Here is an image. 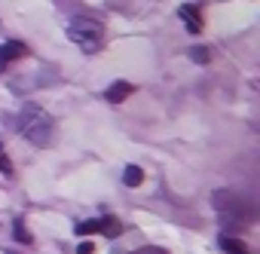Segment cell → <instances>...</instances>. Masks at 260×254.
Here are the masks:
<instances>
[{"instance_id":"cell-1","label":"cell","mask_w":260,"mask_h":254,"mask_svg":"<svg viewBox=\"0 0 260 254\" xmlns=\"http://www.w3.org/2000/svg\"><path fill=\"white\" fill-rule=\"evenodd\" d=\"M16 125H19V132L31 144H37V147H49L52 138H55V122H52V116L43 107H37V104H25Z\"/></svg>"},{"instance_id":"cell-2","label":"cell","mask_w":260,"mask_h":254,"mask_svg":"<svg viewBox=\"0 0 260 254\" xmlns=\"http://www.w3.org/2000/svg\"><path fill=\"white\" fill-rule=\"evenodd\" d=\"M68 37L83 49V52H98L101 49V37H104V28L92 19H74L68 25Z\"/></svg>"},{"instance_id":"cell-3","label":"cell","mask_w":260,"mask_h":254,"mask_svg":"<svg viewBox=\"0 0 260 254\" xmlns=\"http://www.w3.org/2000/svg\"><path fill=\"white\" fill-rule=\"evenodd\" d=\"M74 230H77V236H92V233L116 236V233H122V224H119L116 217H98V220H83V224H77Z\"/></svg>"},{"instance_id":"cell-4","label":"cell","mask_w":260,"mask_h":254,"mask_svg":"<svg viewBox=\"0 0 260 254\" xmlns=\"http://www.w3.org/2000/svg\"><path fill=\"white\" fill-rule=\"evenodd\" d=\"M135 92V86L132 83H125V80H116V83H110L107 86V92H104V98L107 101H113V104H119V101H125L128 95Z\"/></svg>"},{"instance_id":"cell-5","label":"cell","mask_w":260,"mask_h":254,"mask_svg":"<svg viewBox=\"0 0 260 254\" xmlns=\"http://www.w3.org/2000/svg\"><path fill=\"white\" fill-rule=\"evenodd\" d=\"M28 49H25V43H19V40H10V43H4L0 46V68H7L10 61H16V58H22Z\"/></svg>"},{"instance_id":"cell-6","label":"cell","mask_w":260,"mask_h":254,"mask_svg":"<svg viewBox=\"0 0 260 254\" xmlns=\"http://www.w3.org/2000/svg\"><path fill=\"white\" fill-rule=\"evenodd\" d=\"M178 16L184 19V25H187L193 34H199V31H202V22H199V10H196L193 4H184V7L178 10Z\"/></svg>"},{"instance_id":"cell-7","label":"cell","mask_w":260,"mask_h":254,"mask_svg":"<svg viewBox=\"0 0 260 254\" xmlns=\"http://www.w3.org/2000/svg\"><path fill=\"white\" fill-rule=\"evenodd\" d=\"M220 248H223L226 254H248L245 242H242V239H233V236H220Z\"/></svg>"},{"instance_id":"cell-8","label":"cell","mask_w":260,"mask_h":254,"mask_svg":"<svg viewBox=\"0 0 260 254\" xmlns=\"http://www.w3.org/2000/svg\"><path fill=\"white\" fill-rule=\"evenodd\" d=\"M141 181H144V172H141L138 166H128V169L122 172V184H125V187H138Z\"/></svg>"},{"instance_id":"cell-9","label":"cell","mask_w":260,"mask_h":254,"mask_svg":"<svg viewBox=\"0 0 260 254\" xmlns=\"http://www.w3.org/2000/svg\"><path fill=\"white\" fill-rule=\"evenodd\" d=\"M190 58L199 61V65H205V61H211V52H208L205 46H196V49H190Z\"/></svg>"},{"instance_id":"cell-10","label":"cell","mask_w":260,"mask_h":254,"mask_svg":"<svg viewBox=\"0 0 260 254\" xmlns=\"http://www.w3.org/2000/svg\"><path fill=\"white\" fill-rule=\"evenodd\" d=\"M0 172H4V175H13V166H10V160H7V153H4V144H0Z\"/></svg>"},{"instance_id":"cell-11","label":"cell","mask_w":260,"mask_h":254,"mask_svg":"<svg viewBox=\"0 0 260 254\" xmlns=\"http://www.w3.org/2000/svg\"><path fill=\"white\" fill-rule=\"evenodd\" d=\"M13 230H16V236H19L22 242H31V236H28V230H25V224H22V220H16V227H13Z\"/></svg>"},{"instance_id":"cell-12","label":"cell","mask_w":260,"mask_h":254,"mask_svg":"<svg viewBox=\"0 0 260 254\" xmlns=\"http://www.w3.org/2000/svg\"><path fill=\"white\" fill-rule=\"evenodd\" d=\"M92 251H95V245H92V242H83V245L77 248V254H92Z\"/></svg>"}]
</instances>
